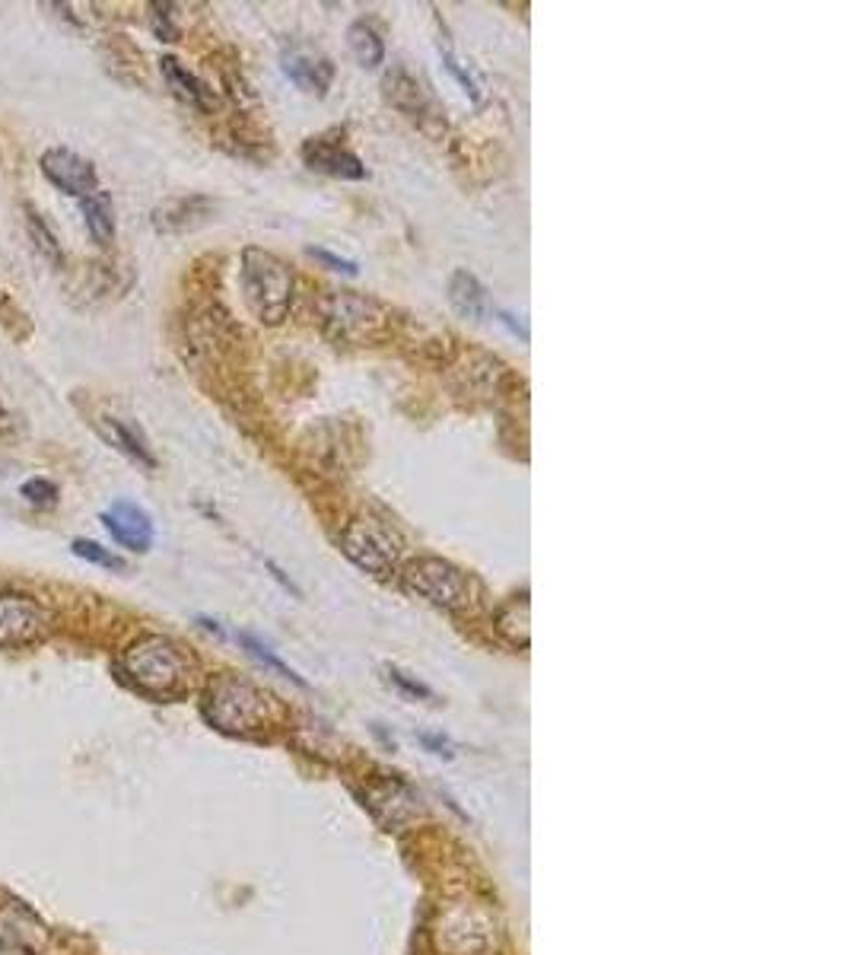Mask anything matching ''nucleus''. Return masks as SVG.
I'll list each match as a JSON object with an SVG mask.
<instances>
[{
    "label": "nucleus",
    "instance_id": "2eb2a0df",
    "mask_svg": "<svg viewBox=\"0 0 849 955\" xmlns=\"http://www.w3.org/2000/svg\"><path fill=\"white\" fill-rule=\"evenodd\" d=\"M160 71H163V80L169 83V90L179 96L182 102H189L191 109H198V112H211L213 105H216V99H213V93L194 77V73L189 71V68H182L175 58H169L165 54L163 61H160Z\"/></svg>",
    "mask_w": 849,
    "mask_h": 955
},
{
    "label": "nucleus",
    "instance_id": "9b49d317",
    "mask_svg": "<svg viewBox=\"0 0 849 955\" xmlns=\"http://www.w3.org/2000/svg\"><path fill=\"white\" fill-rule=\"evenodd\" d=\"M382 87H385L388 102H392V105H398L404 115H411L414 121H421V128L429 131V121L443 124V112L436 109L433 96L426 93L424 83H421L417 77H411L404 68H395V71L388 73Z\"/></svg>",
    "mask_w": 849,
    "mask_h": 955
},
{
    "label": "nucleus",
    "instance_id": "aec40b11",
    "mask_svg": "<svg viewBox=\"0 0 849 955\" xmlns=\"http://www.w3.org/2000/svg\"><path fill=\"white\" fill-rule=\"evenodd\" d=\"M239 641H242V646H245V650H249V653H252V656H255L259 663H264V666H267V668H274L277 675H283V678H290V682H296V685H306V682H303V675H300L296 668L286 666L281 656H274V653H271V646L261 644L259 637H252V634H239Z\"/></svg>",
    "mask_w": 849,
    "mask_h": 955
},
{
    "label": "nucleus",
    "instance_id": "4be33fe9",
    "mask_svg": "<svg viewBox=\"0 0 849 955\" xmlns=\"http://www.w3.org/2000/svg\"><path fill=\"white\" fill-rule=\"evenodd\" d=\"M26 223H29V237L36 239L39 252L46 255L48 262H61V245H58V237L46 227V220L36 214V211H26Z\"/></svg>",
    "mask_w": 849,
    "mask_h": 955
},
{
    "label": "nucleus",
    "instance_id": "dca6fc26",
    "mask_svg": "<svg viewBox=\"0 0 849 955\" xmlns=\"http://www.w3.org/2000/svg\"><path fill=\"white\" fill-rule=\"evenodd\" d=\"M448 300L452 306L462 312L465 319H484L487 310H491V300H487V286L481 284V278L468 271V268H458L448 281Z\"/></svg>",
    "mask_w": 849,
    "mask_h": 955
},
{
    "label": "nucleus",
    "instance_id": "cd10ccee",
    "mask_svg": "<svg viewBox=\"0 0 849 955\" xmlns=\"http://www.w3.org/2000/svg\"><path fill=\"white\" fill-rule=\"evenodd\" d=\"M499 315H503V322H506V325H509L513 332L522 334V338H528V332H525V325H522V322H516V315H513V312L499 310Z\"/></svg>",
    "mask_w": 849,
    "mask_h": 955
},
{
    "label": "nucleus",
    "instance_id": "f03ea898",
    "mask_svg": "<svg viewBox=\"0 0 849 955\" xmlns=\"http://www.w3.org/2000/svg\"><path fill=\"white\" fill-rule=\"evenodd\" d=\"M239 286L264 325H281L293 306V271L290 264L264 249H245L242 268H239Z\"/></svg>",
    "mask_w": 849,
    "mask_h": 955
},
{
    "label": "nucleus",
    "instance_id": "f8f14e48",
    "mask_svg": "<svg viewBox=\"0 0 849 955\" xmlns=\"http://www.w3.org/2000/svg\"><path fill=\"white\" fill-rule=\"evenodd\" d=\"M102 525L109 529V535L119 542L121 549L143 554V551H150V545H153V520H150V513L141 510L138 503H112V506L102 513Z\"/></svg>",
    "mask_w": 849,
    "mask_h": 955
},
{
    "label": "nucleus",
    "instance_id": "6ab92c4d",
    "mask_svg": "<svg viewBox=\"0 0 849 955\" xmlns=\"http://www.w3.org/2000/svg\"><path fill=\"white\" fill-rule=\"evenodd\" d=\"M496 627H499L513 644L528 646V602H525V596L513 599L506 609H499Z\"/></svg>",
    "mask_w": 849,
    "mask_h": 955
},
{
    "label": "nucleus",
    "instance_id": "1a4fd4ad",
    "mask_svg": "<svg viewBox=\"0 0 849 955\" xmlns=\"http://www.w3.org/2000/svg\"><path fill=\"white\" fill-rule=\"evenodd\" d=\"M303 163L312 172H322V175H331V179H344V182H363L370 175L354 150H347L344 143L331 141V134H319V138H309L303 143Z\"/></svg>",
    "mask_w": 849,
    "mask_h": 955
},
{
    "label": "nucleus",
    "instance_id": "7ed1b4c3",
    "mask_svg": "<svg viewBox=\"0 0 849 955\" xmlns=\"http://www.w3.org/2000/svg\"><path fill=\"white\" fill-rule=\"evenodd\" d=\"M267 714L264 694L236 675H220L213 678L204 692V716L223 733H249L259 730L261 720Z\"/></svg>",
    "mask_w": 849,
    "mask_h": 955
},
{
    "label": "nucleus",
    "instance_id": "393cba45",
    "mask_svg": "<svg viewBox=\"0 0 849 955\" xmlns=\"http://www.w3.org/2000/svg\"><path fill=\"white\" fill-rule=\"evenodd\" d=\"M172 3H153L150 7V26H153V36L160 42H179V26L172 20Z\"/></svg>",
    "mask_w": 849,
    "mask_h": 955
},
{
    "label": "nucleus",
    "instance_id": "423d86ee",
    "mask_svg": "<svg viewBox=\"0 0 849 955\" xmlns=\"http://www.w3.org/2000/svg\"><path fill=\"white\" fill-rule=\"evenodd\" d=\"M398 549H402L398 535L373 516L354 520L341 532V551L354 561L360 571L373 573L378 580L392 576L395 561H398Z\"/></svg>",
    "mask_w": 849,
    "mask_h": 955
},
{
    "label": "nucleus",
    "instance_id": "6e6552de",
    "mask_svg": "<svg viewBox=\"0 0 849 955\" xmlns=\"http://www.w3.org/2000/svg\"><path fill=\"white\" fill-rule=\"evenodd\" d=\"M39 167H42V175H46L54 189L71 194V198H80V201H83V198H90V194L99 191V175H95L93 163H90L87 157L68 150V147H51V150H46L42 160H39Z\"/></svg>",
    "mask_w": 849,
    "mask_h": 955
},
{
    "label": "nucleus",
    "instance_id": "4468645a",
    "mask_svg": "<svg viewBox=\"0 0 849 955\" xmlns=\"http://www.w3.org/2000/svg\"><path fill=\"white\" fill-rule=\"evenodd\" d=\"M95 430H99V436H102L112 450H119L121 455H128L131 462H138V465H143V469H156V455H153V450H150L146 436H143L141 430L134 428L131 421H121V418L105 414V418H99V421H95Z\"/></svg>",
    "mask_w": 849,
    "mask_h": 955
},
{
    "label": "nucleus",
    "instance_id": "b1692460",
    "mask_svg": "<svg viewBox=\"0 0 849 955\" xmlns=\"http://www.w3.org/2000/svg\"><path fill=\"white\" fill-rule=\"evenodd\" d=\"M439 51H443V61H446L448 73H452V77L462 83V90L472 96L474 102H481V90H477V80H474L472 71H468V64H465V61H462V58H458L452 48L443 46V42H439Z\"/></svg>",
    "mask_w": 849,
    "mask_h": 955
},
{
    "label": "nucleus",
    "instance_id": "412c9836",
    "mask_svg": "<svg viewBox=\"0 0 849 955\" xmlns=\"http://www.w3.org/2000/svg\"><path fill=\"white\" fill-rule=\"evenodd\" d=\"M71 551L77 554V557H83V561H90V564H95V567H105V571H124L128 564H124V557H119L115 551L102 549L99 542H93V539H77L71 545Z\"/></svg>",
    "mask_w": 849,
    "mask_h": 955
},
{
    "label": "nucleus",
    "instance_id": "0eeeda50",
    "mask_svg": "<svg viewBox=\"0 0 849 955\" xmlns=\"http://www.w3.org/2000/svg\"><path fill=\"white\" fill-rule=\"evenodd\" d=\"M51 631V612L20 593H0V650L42 641Z\"/></svg>",
    "mask_w": 849,
    "mask_h": 955
},
{
    "label": "nucleus",
    "instance_id": "bb28decb",
    "mask_svg": "<svg viewBox=\"0 0 849 955\" xmlns=\"http://www.w3.org/2000/svg\"><path fill=\"white\" fill-rule=\"evenodd\" d=\"M388 678H392V682H395L402 692L411 694V697H433V694H429V688H424V685H421V682H414V678H407V675H404V672H398V668H388Z\"/></svg>",
    "mask_w": 849,
    "mask_h": 955
},
{
    "label": "nucleus",
    "instance_id": "f3484780",
    "mask_svg": "<svg viewBox=\"0 0 849 955\" xmlns=\"http://www.w3.org/2000/svg\"><path fill=\"white\" fill-rule=\"evenodd\" d=\"M80 211H83V223L90 230V237L99 242V245H112L115 242V208H112V198L109 191H95L90 198L80 201Z\"/></svg>",
    "mask_w": 849,
    "mask_h": 955
},
{
    "label": "nucleus",
    "instance_id": "a211bd4d",
    "mask_svg": "<svg viewBox=\"0 0 849 955\" xmlns=\"http://www.w3.org/2000/svg\"><path fill=\"white\" fill-rule=\"evenodd\" d=\"M347 46L354 51V58L363 64V68H378L385 61V42H382V32L376 29V23L370 20H356L351 29H347Z\"/></svg>",
    "mask_w": 849,
    "mask_h": 955
},
{
    "label": "nucleus",
    "instance_id": "f257e3e1",
    "mask_svg": "<svg viewBox=\"0 0 849 955\" xmlns=\"http://www.w3.org/2000/svg\"><path fill=\"white\" fill-rule=\"evenodd\" d=\"M121 675L150 697H175L189 685L191 663L172 637L143 634L121 653Z\"/></svg>",
    "mask_w": 849,
    "mask_h": 955
},
{
    "label": "nucleus",
    "instance_id": "c85d7f7f",
    "mask_svg": "<svg viewBox=\"0 0 849 955\" xmlns=\"http://www.w3.org/2000/svg\"><path fill=\"white\" fill-rule=\"evenodd\" d=\"M7 428H13V421H10V414H7V411L0 408V433H3V430H7Z\"/></svg>",
    "mask_w": 849,
    "mask_h": 955
},
{
    "label": "nucleus",
    "instance_id": "ddd939ff",
    "mask_svg": "<svg viewBox=\"0 0 849 955\" xmlns=\"http://www.w3.org/2000/svg\"><path fill=\"white\" fill-rule=\"evenodd\" d=\"M213 211L211 198L204 194H185V198H169L153 211V227L160 233H185L201 227Z\"/></svg>",
    "mask_w": 849,
    "mask_h": 955
},
{
    "label": "nucleus",
    "instance_id": "a878e982",
    "mask_svg": "<svg viewBox=\"0 0 849 955\" xmlns=\"http://www.w3.org/2000/svg\"><path fill=\"white\" fill-rule=\"evenodd\" d=\"M309 255H312V259H319V262H325L329 268H334V271L356 274V264L351 262V259H341V255H334V252H329V249H309Z\"/></svg>",
    "mask_w": 849,
    "mask_h": 955
},
{
    "label": "nucleus",
    "instance_id": "20e7f679",
    "mask_svg": "<svg viewBox=\"0 0 849 955\" xmlns=\"http://www.w3.org/2000/svg\"><path fill=\"white\" fill-rule=\"evenodd\" d=\"M322 325L325 332L341 344H366L385 332L388 315L373 296H363L356 290H331L322 300Z\"/></svg>",
    "mask_w": 849,
    "mask_h": 955
},
{
    "label": "nucleus",
    "instance_id": "5701e85b",
    "mask_svg": "<svg viewBox=\"0 0 849 955\" xmlns=\"http://www.w3.org/2000/svg\"><path fill=\"white\" fill-rule=\"evenodd\" d=\"M20 494H23L26 501L32 503V506L48 510V506H54V503H58V484H54V481H48V478H29V481H23Z\"/></svg>",
    "mask_w": 849,
    "mask_h": 955
},
{
    "label": "nucleus",
    "instance_id": "39448f33",
    "mask_svg": "<svg viewBox=\"0 0 849 955\" xmlns=\"http://www.w3.org/2000/svg\"><path fill=\"white\" fill-rule=\"evenodd\" d=\"M404 583L411 593L424 596L443 609H465L472 605V576L443 557H414L404 567Z\"/></svg>",
    "mask_w": 849,
    "mask_h": 955
},
{
    "label": "nucleus",
    "instance_id": "9d476101",
    "mask_svg": "<svg viewBox=\"0 0 849 955\" xmlns=\"http://www.w3.org/2000/svg\"><path fill=\"white\" fill-rule=\"evenodd\" d=\"M281 68L283 73L309 96H325L329 93L331 80H334L331 58H325L322 51H315V48L309 46L283 48Z\"/></svg>",
    "mask_w": 849,
    "mask_h": 955
}]
</instances>
